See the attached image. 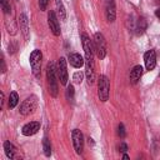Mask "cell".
I'll return each mask as SVG.
<instances>
[{
    "mask_svg": "<svg viewBox=\"0 0 160 160\" xmlns=\"http://www.w3.org/2000/svg\"><path fill=\"white\" fill-rule=\"evenodd\" d=\"M46 79H48V85H49V92L52 98L58 96V91H59V86H58V72H56V68L55 64L52 61H49L46 65Z\"/></svg>",
    "mask_w": 160,
    "mask_h": 160,
    "instance_id": "1",
    "label": "cell"
},
{
    "mask_svg": "<svg viewBox=\"0 0 160 160\" xmlns=\"http://www.w3.org/2000/svg\"><path fill=\"white\" fill-rule=\"evenodd\" d=\"M92 44H94V50L96 56L102 60L106 56L108 49H106V40L104 38V35L101 32H95L94 34V39H92Z\"/></svg>",
    "mask_w": 160,
    "mask_h": 160,
    "instance_id": "2",
    "label": "cell"
},
{
    "mask_svg": "<svg viewBox=\"0 0 160 160\" xmlns=\"http://www.w3.org/2000/svg\"><path fill=\"white\" fill-rule=\"evenodd\" d=\"M41 60H42L41 51L39 49L32 50L30 56H29V62H30V68H31V71H32L35 78H40V74H41Z\"/></svg>",
    "mask_w": 160,
    "mask_h": 160,
    "instance_id": "3",
    "label": "cell"
},
{
    "mask_svg": "<svg viewBox=\"0 0 160 160\" xmlns=\"http://www.w3.org/2000/svg\"><path fill=\"white\" fill-rule=\"evenodd\" d=\"M110 94V80L106 75H100L98 79V96L100 101L105 102L109 99Z\"/></svg>",
    "mask_w": 160,
    "mask_h": 160,
    "instance_id": "4",
    "label": "cell"
},
{
    "mask_svg": "<svg viewBox=\"0 0 160 160\" xmlns=\"http://www.w3.org/2000/svg\"><path fill=\"white\" fill-rule=\"evenodd\" d=\"M36 108H38V96L36 95H30L29 98H26L21 102V105L19 108V112L21 115L26 116V115H30L31 112H34L36 110Z\"/></svg>",
    "mask_w": 160,
    "mask_h": 160,
    "instance_id": "5",
    "label": "cell"
},
{
    "mask_svg": "<svg viewBox=\"0 0 160 160\" xmlns=\"http://www.w3.org/2000/svg\"><path fill=\"white\" fill-rule=\"evenodd\" d=\"M81 42H82V49L85 52V61H94L95 50H94L92 40H90V38L85 32H82L81 34Z\"/></svg>",
    "mask_w": 160,
    "mask_h": 160,
    "instance_id": "6",
    "label": "cell"
},
{
    "mask_svg": "<svg viewBox=\"0 0 160 160\" xmlns=\"http://www.w3.org/2000/svg\"><path fill=\"white\" fill-rule=\"evenodd\" d=\"M56 72H58V78H59L60 84L61 85H68L69 75H68V68H66V60H65V58H60L58 60Z\"/></svg>",
    "mask_w": 160,
    "mask_h": 160,
    "instance_id": "7",
    "label": "cell"
},
{
    "mask_svg": "<svg viewBox=\"0 0 160 160\" xmlns=\"http://www.w3.org/2000/svg\"><path fill=\"white\" fill-rule=\"evenodd\" d=\"M71 139H72V145L75 149L76 154H81L84 150V135L79 129H74L71 132Z\"/></svg>",
    "mask_w": 160,
    "mask_h": 160,
    "instance_id": "8",
    "label": "cell"
},
{
    "mask_svg": "<svg viewBox=\"0 0 160 160\" xmlns=\"http://www.w3.org/2000/svg\"><path fill=\"white\" fill-rule=\"evenodd\" d=\"M48 25H49V28H50V31L55 35V36H59L60 35V24H59V20H58V18H56V15H55V12L54 11H49V14H48Z\"/></svg>",
    "mask_w": 160,
    "mask_h": 160,
    "instance_id": "9",
    "label": "cell"
},
{
    "mask_svg": "<svg viewBox=\"0 0 160 160\" xmlns=\"http://www.w3.org/2000/svg\"><path fill=\"white\" fill-rule=\"evenodd\" d=\"M18 24H19V28L21 30V34H22L24 39L25 40H29L30 39V29H29L28 16L25 14H20L19 18H18Z\"/></svg>",
    "mask_w": 160,
    "mask_h": 160,
    "instance_id": "10",
    "label": "cell"
},
{
    "mask_svg": "<svg viewBox=\"0 0 160 160\" xmlns=\"http://www.w3.org/2000/svg\"><path fill=\"white\" fill-rule=\"evenodd\" d=\"M144 62H145V68L146 70L151 71L155 69L156 66V52L155 50H148L145 54H144Z\"/></svg>",
    "mask_w": 160,
    "mask_h": 160,
    "instance_id": "11",
    "label": "cell"
},
{
    "mask_svg": "<svg viewBox=\"0 0 160 160\" xmlns=\"http://www.w3.org/2000/svg\"><path fill=\"white\" fill-rule=\"evenodd\" d=\"M39 130H40V122L39 121H30L21 128V134L24 136H31V135H35Z\"/></svg>",
    "mask_w": 160,
    "mask_h": 160,
    "instance_id": "12",
    "label": "cell"
},
{
    "mask_svg": "<svg viewBox=\"0 0 160 160\" xmlns=\"http://www.w3.org/2000/svg\"><path fill=\"white\" fill-rule=\"evenodd\" d=\"M105 16L109 22H114L116 19V8L114 0H106L105 4Z\"/></svg>",
    "mask_w": 160,
    "mask_h": 160,
    "instance_id": "13",
    "label": "cell"
},
{
    "mask_svg": "<svg viewBox=\"0 0 160 160\" xmlns=\"http://www.w3.org/2000/svg\"><path fill=\"white\" fill-rule=\"evenodd\" d=\"M68 61L70 62L71 66H74V68H76V69H80L81 66L85 65V60H84L82 56H81L80 54H78V52H71V54H69Z\"/></svg>",
    "mask_w": 160,
    "mask_h": 160,
    "instance_id": "14",
    "label": "cell"
},
{
    "mask_svg": "<svg viewBox=\"0 0 160 160\" xmlns=\"http://www.w3.org/2000/svg\"><path fill=\"white\" fill-rule=\"evenodd\" d=\"M142 71H144V69H142L141 65H135L131 69V71H130V81H131V84H136L140 80V78L142 75Z\"/></svg>",
    "mask_w": 160,
    "mask_h": 160,
    "instance_id": "15",
    "label": "cell"
},
{
    "mask_svg": "<svg viewBox=\"0 0 160 160\" xmlns=\"http://www.w3.org/2000/svg\"><path fill=\"white\" fill-rule=\"evenodd\" d=\"M146 26H148L146 20H145L144 18H139V19L136 20V22H135V26H134V30H135L136 35H141V34H144L145 30H146Z\"/></svg>",
    "mask_w": 160,
    "mask_h": 160,
    "instance_id": "16",
    "label": "cell"
},
{
    "mask_svg": "<svg viewBox=\"0 0 160 160\" xmlns=\"http://www.w3.org/2000/svg\"><path fill=\"white\" fill-rule=\"evenodd\" d=\"M4 151H5V155L9 159H14L15 158V154H16V148L10 141H5L4 142Z\"/></svg>",
    "mask_w": 160,
    "mask_h": 160,
    "instance_id": "17",
    "label": "cell"
},
{
    "mask_svg": "<svg viewBox=\"0 0 160 160\" xmlns=\"http://www.w3.org/2000/svg\"><path fill=\"white\" fill-rule=\"evenodd\" d=\"M55 5H56V10H58L59 19H60V20H65V19H66V10H65L64 4L61 2V0H56V1H55Z\"/></svg>",
    "mask_w": 160,
    "mask_h": 160,
    "instance_id": "18",
    "label": "cell"
},
{
    "mask_svg": "<svg viewBox=\"0 0 160 160\" xmlns=\"http://www.w3.org/2000/svg\"><path fill=\"white\" fill-rule=\"evenodd\" d=\"M19 102V95L16 91H11L10 95H9V101H8V105L10 109H14Z\"/></svg>",
    "mask_w": 160,
    "mask_h": 160,
    "instance_id": "19",
    "label": "cell"
},
{
    "mask_svg": "<svg viewBox=\"0 0 160 160\" xmlns=\"http://www.w3.org/2000/svg\"><path fill=\"white\" fill-rule=\"evenodd\" d=\"M42 149H44V154L45 156H50L51 155V145H50V140L45 136L44 140H42Z\"/></svg>",
    "mask_w": 160,
    "mask_h": 160,
    "instance_id": "20",
    "label": "cell"
},
{
    "mask_svg": "<svg viewBox=\"0 0 160 160\" xmlns=\"http://www.w3.org/2000/svg\"><path fill=\"white\" fill-rule=\"evenodd\" d=\"M74 94H75L74 86H72L71 84H69V85L66 86V90H65V96H66V99H68L69 101H71V100L74 99Z\"/></svg>",
    "mask_w": 160,
    "mask_h": 160,
    "instance_id": "21",
    "label": "cell"
},
{
    "mask_svg": "<svg viewBox=\"0 0 160 160\" xmlns=\"http://www.w3.org/2000/svg\"><path fill=\"white\" fill-rule=\"evenodd\" d=\"M0 4H1V9H2L4 14H10L11 12V6H10L9 0H0Z\"/></svg>",
    "mask_w": 160,
    "mask_h": 160,
    "instance_id": "22",
    "label": "cell"
},
{
    "mask_svg": "<svg viewBox=\"0 0 160 160\" xmlns=\"http://www.w3.org/2000/svg\"><path fill=\"white\" fill-rule=\"evenodd\" d=\"M116 134H118V136L120 138V139H124L125 138V135H126V131H125V128H124V124H119L118 125V130H116Z\"/></svg>",
    "mask_w": 160,
    "mask_h": 160,
    "instance_id": "23",
    "label": "cell"
},
{
    "mask_svg": "<svg viewBox=\"0 0 160 160\" xmlns=\"http://www.w3.org/2000/svg\"><path fill=\"white\" fill-rule=\"evenodd\" d=\"M82 76H84V74H82L81 71H76V72H74V75H72V80H74V82H75V84H81V81H82Z\"/></svg>",
    "mask_w": 160,
    "mask_h": 160,
    "instance_id": "24",
    "label": "cell"
},
{
    "mask_svg": "<svg viewBox=\"0 0 160 160\" xmlns=\"http://www.w3.org/2000/svg\"><path fill=\"white\" fill-rule=\"evenodd\" d=\"M49 5V0H39V8L41 11H45Z\"/></svg>",
    "mask_w": 160,
    "mask_h": 160,
    "instance_id": "25",
    "label": "cell"
},
{
    "mask_svg": "<svg viewBox=\"0 0 160 160\" xmlns=\"http://www.w3.org/2000/svg\"><path fill=\"white\" fill-rule=\"evenodd\" d=\"M118 149H119L120 152H126L128 151V145L125 142H120L119 146H118Z\"/></svg>",
    "mask_w": 160,
    "mask_h": 160,
    "instance_id": "26",
    "label": "cell"
},
{
    "mask_svg": "<svg viewBox=\"0 0 160 160\" xmlns=\"http://www.w3.org/2000/svg\"><path fill=\"white\" fill-rule=\"evenodd\" d=\"M6 71V65H5V60H4V58H1V72L4 74Z\"/></svg>",
    "mask_w": 160,
    "mask_h": 160,
    "instance_id": "27",
    "label": "cell"
},
{
    "mask_svg": "<svg viewBox=\"0 0 160 160\" xmlns=\"http://www.w3.org/2000/svg\"><path fill=\"white\" fill-rule=\"evenodd\" d=\"M15 50H16V46L12 45V44H9V52H10V54H14Z\"/></svg>",
    "mask_w": 160,
    "mask_h": 160,
    "instance_id": "28",
    "label": "cell"
},
{
    "mask_svg": "<svg viewBox=\"0 0 160 160\" xmlns=\"http://www.w3.org/2000/svg\"><path fill=\"white\" fill-rule=\"evenodd\" d=\"M155 16H156V18H158V19L160 20V8L155 10Z\"/></svg>",
    "mask_w": 160,
    "mask_h": 160,
    "instance_id": "29",
    "label": "cell"
},
{
    "mask_svg": "<svg viewBox=\"0 0 160 160\" xmlns=\"http://www.w3.org/2000/svg\"><path fill=\"white\" fill-rule=\"evenodd\" d=\"M122 159H125V160H129V155L124 152V155H122Z\"/></svg>",
    "mask_w": 160,
    "mask_h": 160,
    "instance_id": "30",
    "label": "cell"
}]
</instances>
